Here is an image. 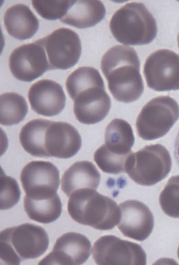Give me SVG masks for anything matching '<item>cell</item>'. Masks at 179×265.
I'll list each match as a JSON object with an SVG mask.
<instances>
[{"label": "cell", "instance_id": "cell-18", "mask_svg": "<svg viewBox=\"0 0 179 265\" xmlns=\"http://www.w3.org/2000/svg\"><path fill=\"white\" fill-rule=\"evenodd\" d=\"M4 23L8 33L20 40L32 37L39 26L38 20L33 12L22 4L14 5L6 10Z\"/></svg>", "mask_w": 179, "mask_h": 265}, {"label": "cell", "instance_id": "cell-7", "mask_svg": "<svg viewBox=\"0 0 179 265\" xmlns=\"http://www.w3.org/2000/svg\"><path fill=\"white\" fill-rule=\"evenodd\" d=\"M36 42L45 50L50 70L71 68L77 63L80 57V38L78 34L70 29L59 28Z\"/></svg>", "mask_w": 179, "mask_h": 265}, {"label": "cell", "instance_id": "cell-25", "mask_svg": "<svg viewBox=\"0 0 179 265\" xmlns=\"http://www.w3.org/2000/svg\"><path fill=\"white\" fill-rule=\"evenodd\" d=\"M159 203L167 215L179 218V175L170 177L159 197Z\"/></svg>", "mask_w": 179, "mask_h": 265}, {"label": "cell", "instance_id": "cell-19", "mask_svg": "<svg viewBox=\"0 0 179 265\" xmlns=\"http://www.w3.org/2000/svg\"><path fill=\"white\" fill-rule=\"evenodd\" d=\"M105 15V7L100 1H73L60 21L83 29L94 26L103 19Z\"/></svg>", "mask_w": 179, "mask_h": 265}, {"label": "cell", "instance_id": "cell-14", "mask_svg": "<svg viewBox=\"0 0 179 265\" xmlns=\"http://www.w3.org/2000/svg\"><path fill=\"white\" fill-rule=\"evenodd\" d=\"M121 218L118 228L126 237L138 241L146 239L151 234L154 219L148 207L142 202L129 200L119 204Z\"/></svg>", "mask_w": 179, "mask_h": 265}, {"label": "cell", "instance_id": "cell-28", "mask_svg": "<svg viewBox=\"0 0 179 265\" xmlns=\"http://www.w3.org/2000/svg\"><path fill=\"white\" fill-rule=\"evenodd\" d=\"M173 154L176 162L179 167V130L174 140Z\"/></svg>", "mask_w": 179, "mask_h": 265}, {"label": "cell", "instance_id": "cell-12", "mask_svg": "<svg viewBox=\"0 0 179 265\" xmlns=\"http://www.w3.org/2000/svg\"><path fill=\"white\" fill-rule=\"evenodd\" d=\"M73 100L76 118L81 123L86 125L94 124L102 121L107 115L111 106L110 99L105 90L104 82L82 89Z\"/></svg>", "mask_w": 179, "mask_h": 265}, {"label": "cell", "instance_id": "cell-5", "mask_svg": "<svg viewBox=\"0 0 179 265\" xmlns=\"http://www.w3.org/2000/svg\"><path fill=\"white\" fill-rule=\"evenodd\" d=\"M171 165L170 154L165 147L161 144H150L130 153L126 161L125 172L135 182L151 186L168 175Z\"/></svg>", "mask_w": 179, "mask_h": 265}, {"label": "cell", "instance_id": "cell-29", "mask_svg": "<svg viewBox=\"0 0 179 265\" xmlns=\"http://www.w3.org/2000/svg\"><path fill=\"white\" fill-rule=\"evenodd\" d=\"M177 43H178V47H179V33H178V35H177Z\"/></svg>", "mask_w": 179, "mask_h": 265}, {"label": "cell", "instance_id": "cell-16", "mask_svg": "<svg viewBox=\"0 0 179 265\" xmlns=\"http://www.w3.org/2000/svg\"><path fill=\"white\" fill-rule=\"evenodd\" d=\"M44 144L49 157L66 159L78 152L81 139L78 131L71 124L52 122L47 130Z\"/></svg>", "mask_w": 179, "mask_h": 265}, {"label": "cell", "instance_id": "cell-23", "mask_svg": "<svg viewBox=\"0 0 179 265\" xmlns=\"http://www.w3.org/2000/svg\"><path fill=\"white\" fill-rule=\"evenodd\" d=\"M0 105V123L4 126L19 123L28 112V105L25 98L15 92L2 94Z\"/></svg>", "mask_w": 179, "mask_h": 265}, {"label": "cell", "instance_id": "cell-27", "mask_svg": "<svg viewBox=\"0 0 179 265\" xmlns=\"http://www.w3.org/2000/svg\"><path fill=\"white\" fill-rule=\"evenodd\" d=\"M20 191L17 181L12 177L6 176L2 170L1 173V209L12 208L17 203Z\"/></svg>", "mask_w": 179, "mask_h": 265}, {"label": "cell", "instance_id": "cell-26", "mask_svg": "<svg viewBox=\"0 0 179 265\" xmlns=\"http://www.w3.org/2000/svg\"><path fill=\"white\" fill-rule=\"evenodd\" d=\"M73 1H32L33 8L43 18L48 20L61 19L66 13Z\"/></svg>", "mask_w": 179, "mask_h": 265}, {"label": "cell", "instance_id": "cell-13", "mask_svg": "<svg viewBox=\"0 0 179 265\" xmlns=\"http://www.w3.org/2000/svg\"><path fill=\"white\" fill-rule=\"evenodd\" d=\"M91 244L84 235L70 232L59 237L51 253L38 264H81L91 254Z\"/></svg>", "mask_w": 179, "mask_h": 265}, {"label": "cell", "instance_id": "cell-30", "mask_svg": "<svg viewBox=\"0 0 179 265\" xmlns=\"http://www.w3.org/2000/svg\"><path fill=\"white\" fill-rule=\"evenodd\" d=\"M177 256H178V259H179V246H178V249H177Z\"/></svg>", "mask_w": 179, "mask_h": 265}, {"label": "cell", "instance_id": "cell-8", "mask_svg": "<svg viewBox=\"0 0 179 265\" xmlns=\"http://www.w3.org/2000/svg\"><path fill=\"white\" fill-rule=\"evenodd\" d=\"M143 73L147 86L158 91L179 89V54L161 49L147 58Z\"/></svg>", "mask_w": 179, "mask_h": 265}, {"label": "cell", "instance_id": "cell-15", "mask_svg": "<svg viewBox=\"0 0 179 265\" xmlns=\"http://www.w3.org/2000/svg\"><path fill=\"white\" fill-rule=\"evenodd\" d=\"M28 98L31 108L46 116H55L63 109L66 97L62 86L51 80L42 79L30 88Z\"/></svg>", "mask_w": 179, "mask_h": 265}, {"label": "cell", "instance_id": "cell-1", "mask_svg": "<svg viewBox=\"0 0 179 265\" xmlns=\"http://www.w3.org/2000/svg\"><path fill=\"white\" fill-rule=\"evenodd\" d=\"M140 63L135 50L128 46L117 45L103 56L101 68L113 97L123 103L137 100L144 90L140 73Z\"/></svg>", "mask_w": 179, "mask_h": 265}, {"label": "cell", "instance_id": "cell-11", "mask_svg": "<svg viewBox=\"0 0 179 265\" xmlns=\"http://www.w3.org/2000/svg\"><path fill=\"white\" fill-rule=\"evenodd\" d=\"M46 53L37 42L23 44L15 49L9 58L11 74L17 80L31 82L50 70Z\"/></svg>", "mask_w": 179, "mask_h": 265}, {"label": "cell", "instance_id": "cell-2", "mask_svg": "<svg viewBox=\"0 0 179 265\" xmlns=\"http://www.w3.org/2000/svg\"><path fill=\"white\" fill-rule=\"evenodd\" d=\"M68 211L75 222L100 230L113 229L121 218L115 201L90 188L76 190L70 196Z\"/></svg>", "mask_w": 179, "mask_h": 265}, {"label": "cell", "instance_id": "cell-9", "mask_svg": "<svg viewBox=\"0 0 179 265\" xmlns=\"http://www.w3.org/2000/svg\"><path fill=\"white\" fill-rule=\"evenodd\" d=\"M97 264H145L146 254L136 243L122 240L114 235L99 238L92 250Z\"/></svg>", "mask_w": 179, "mask_h": 265}, {"label": "cell", "instance_id": "cell-3", "mask_svg": "<svg viewBox=\"0 0 179 265\" xmlns=\"http://www.w3.org/2000/svg\"><path fill=\"white\" fill-rule=\"evenodd\" d=\"M109 28L115 38L125 45H144L150 43L157 33L156 21L145 5L129 3L112 16Z\"/></svg>", "mask_w": 179, "mask_h": 265}, {"label": "cell", "instance_id": "cell-4", "mask_svg": "<svg viewBox=\"0 0 179 265\" xmlns=\"http://www.w3.org/2000/svg\"><path fill=\"white\" fill-rule=\"evenodd\" d=\"M0 240L1 259L7 264H18L40 256L49 243L46 231L30 223L5 229L1 232Z\"/></svg>", "mask_w": 179, "mask_h": 265}, {"label": "cell", "instance_id": "cell-24", "mask_svg": "<svg viewBox=\"0 0 179 265\" xmlns=\"http://www.w3.org/2000/svg\"><path fill=\"white\" fill-rule=\"evenodd\" d=\"M130 153L120 155L113 153L104 144L96 151L94 159L103 172L118 174L125 172L126 161Z\"/></svg>", "mask_w": 179, "mask_h": 265}, {"label": "cell", "instance_id": "cell-20", "mask_svg": "<svg viewBox=\"0 0 179 265\" xmlns=\"http://www.w3.org/2000/svg\"><path fill=\"white\" fill-rule=\"evenodd\" d=\"M52 121L38 118L26 123L19 133L20 143L30 155L39 157H49L45 148V135Z\"/></svg>", "mask_w": 179, "mask_h": 265}, {"label": "cell", "instance_id": "cell-6", "mask_svg": "<svg viewBox=\"0 0 179 265\" xmlns=\"http://www.w3.org/2000/svg\"><path fill=\"white\" fill-rule=\"evenodd\" d=\"M179 118V106L169 96L150 100L142 109L136 123L138 135L146 140L164 136Z\"/></svg>", "mask_w": 179, "mask_h": 265}, {"label": "cell", "instance_id": "cell-10", "mask_svg": "<svg viewBox=\"0 0 179 265\" xmlns=\"http://www.w3.org/2000/svg\"><path fill=\"white\" fill-rule=\"evenodd\" d=\"M20 180L27 197L32 199L50 197L59 185V173L52 163L32 161L21 170Z\"/></svg>", "mask_w": 179, "mask_h": 265}, {"label": "cell", "instance_id": "cell-22", "mask_svg": "<svg viewBox=\"0 0 179 265\" xmlns=\"http://www.w3.org/2000/svg\"><path fill=\"white\" fill-rule=\"evenodd\" d=\"M24 206L30 219L43 224L57 220L62 211V204L57 194L42 199H32L25 196Z\"/></svg>", "mask_w": 179, "mask_h": 265}, {"label": "cell", "instance_id": "cell-21", "mask_svg": "<svg viewBox=\"0 0 179 265\" xmlns=\"http://www.w3.org/2000/svg\"><path fill=\"white\" fill-rule=\"evenodd\" d=\"M104 138V144L110 152L120 155L131 152L135 137L131 127L125 120H112L106 128Z\"/></svg>", "mask_w": 179, "mask_h": 265}, {"label": "cell", "instance_id": "cell-17", "mask_svg": "<svg viewBox=\"0 0 179 265\" xmlns=\"http://www.w3.org/2000/svg\"><path fill=\"white\" fill-rule=\"evenodd\" d=\"M100 178L99 172L92 162L77 161L63 174L61 180V189L68 197L79 189H96L99 186Z\"/></svg>", "mask_w": 179, "mask_h": 265}]
</instances>
